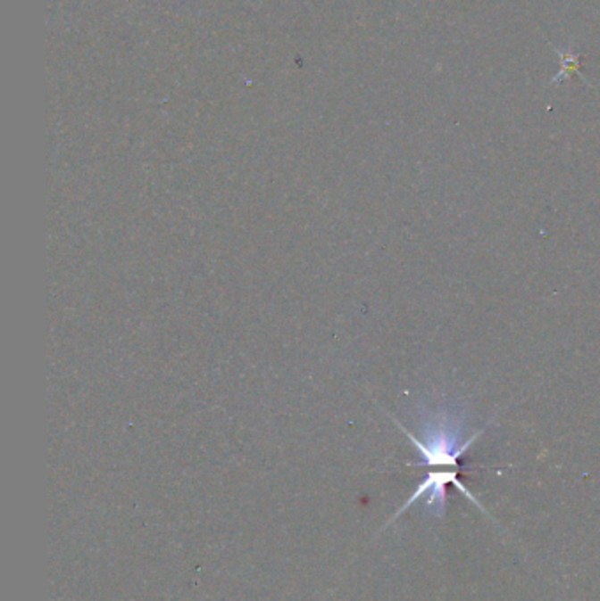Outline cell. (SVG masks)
I'll return each instance as SVG.
<instances>
[{"instance_id":"6da1fadb","label":"cell","mask_w":600,"mask_h":601,"mask_svg":"<svg viewBox=\"0 0 600 601\" xmlns=\"http://www.w3.org/2000/svg\"><path fill=\"white\" fill-rule=\"evenodd\" d=\"M418 412L420 434L411 432L404 424L393 419L420 452L421 461L412 466L460 472L462 456L486 432V427L467 434L469 412L465 405L446 396H438L435 401L420 403Z\"/></svg>"},{"instance_id":"7a4b0ae2","label":"cell","mask_w":600,"mask_h":601,"mask_svg":"<svg viewBox=\"0 0 600 601\" xmlns=\"http://www.w3.org/2000/svg\"><path fill=\"white\" fill-rule=\"evenodd\" d=\"M447 483L454 485L463 496H467L476 506H479L482 512H486L482 508V505L479 503V499L460 482V475L458 472H453V470H444V472H429L424 481L421 482L418 485V489L414 490V494L407 499V503L395 514L393 519H396L400 514H404L409 506H412L418 499L424 498L426 496V501H424V508L433 514L437 519H442L444 517V512H446V487Z\"/></svg>"},{"instance_id":"3957f363","label":"cell","mask_w":600,"mask_h":601,"mask_svg":"<svg viewBox=\"0 0 600 601\" xmlns=\"http://www.w3.org/2000/svg\"><path fill=\"white\" fill-rule=\"evenodd\" d=\"M556 54L562 59V70L554 76L553 83H558V81L569 78L572 72H579V55L572 54V50H567V52L556 50Z\"/></svg>"}]
</instances>
